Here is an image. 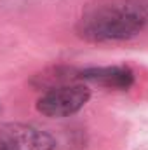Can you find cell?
I'll use <instances>...</instances> for the list:
<instances>
[{"instance_id": "1", "label": "cell", "mask_w": 148, "mask_h": 150, "mask_svg": "<svg viewBox=\"0 0 148 150\" xmlns=\"http://www.w3.org/2000/svg\"><path fill=\"white\" fill-rule=\"evenodd\" d=\"M148 25L134 0H94L77 21V35L87 42H117L136 37Z\"/></svg>"}, {"instance_id": "2", "label": "cell", "mask_w": 148, "mask_h": 150, "mask_svg": "<svg viewBox=\"0 0 148 150\" xmlns=\"http://www.w3.org/2000/svg\"><path fill=\"white\" fill-rule=\"evenodd\" d=\"M89 98V89L77 82L44 93L37 101V110L47 117H68L84 108Z\"/></svg>"}, {"instance_id": "3", "label": "cell", "mask_w": 148, "mask_h": 150, "mask_svg": "<svg viewBox=\"0 0 148 150\" xmlns=\"http://www.w3.org/2000/svg\"><path fill=\"white\" fill-rule=\"evenodd\" d=\"M54 140L45 131L28 124H2L0 150H52Z\"/></svg>"}, {"instance_id": "4", "label": "cell", "mask_w": 148, "mask_h": 150, "mask_svg": "<svg viewBox=\"0 0 148 150\" xmlns=\"http://www.w3.org/2000/svg\"><path fill=\"white\" fill-rule=\"evenodd\" d=\"M80 80L99 84L108 89L127 91L134 84V72L129 67H92L80 70Z\"/></svg>"}, {"instance_id": "5", "label": "cell", "mask_w": 148, "mask_h": 150, "mask_svg": "<svg viewBox=\"0 0 148 150\" xmlns=\"http://www.w3.org/2000/svg\"><path fill=\"white\" fill-rule=\"evenodd\" d=\"M80 80V70H75L72 67H51L44 72H40L33 77L32 84L47 93L51 89H58L63 86H70V84H77Z\"/></svg>"}]
</instances>
